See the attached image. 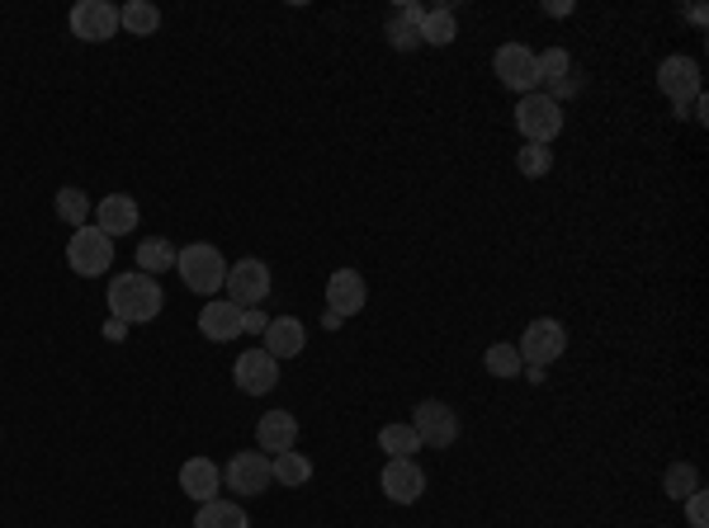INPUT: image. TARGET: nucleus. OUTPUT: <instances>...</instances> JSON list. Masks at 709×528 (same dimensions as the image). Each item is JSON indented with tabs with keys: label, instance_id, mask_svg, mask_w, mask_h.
<instances>
[{
	"label": "nucleus",
	"instance_id": "nucleus-1",
	"mask_svg": "<svg viewBox=\"0 0 709 528\" xmlns=\"http://www.w3.org/2000/svg\"><path fill=\"white\" fill-rule=\"evenodd\" d=\"M162 307H166L162 283H156L152 274H142V269H133V274H114V283H109V312H114V322H123V326L156 322Z\"/></svg>",
	"mask_w": 709,
	"mask_h": 528
},
{
	"label": "nucleus",
	"instance_id": "nucleus-2",
	"mask_svg": "<svg viewBox=\"0 0 709 528\" xmlns=\"http://www.w3.org/2000/svg\"><path fill=\"white\" fill-rule=\"evenodd\" d=\"M176 269H180L189 293H218V288L228 283V260L209 241H195V246L176 250Z\"/></svg>",
	"mask_w": 709,
	"mask_h": 528
},
{
	"label": "nucleus",
	"instance_id": "nucleus-3",
	"mask_svg": "<svg viewBox=\"0 0 709 528\" xmlns=\"http://www.w3.org/2000/svg\"><path fill=\"white\" fill-rule=\"evenodd\" d=\"M516 127H520V137H525V142H534V147H549V142L563 133V109H558V100H549V94H520Z\"/></svg>",
	"mask_w": 709,
	"mask_h": 528
},
{
	"label": "nucleus",
	"instance_id": "nucleus-4",
	"mask_svg": "<svg viewBox=\"0 0 709 528\" xmlns=\"http://www.w3.org/2000/svg\"><path fill=\"white\" fill-rule=\"evenodd\" d=\"M67 265H71L81 279H100L104 269L114 265V241H109L100 227H76L71 246H67Z\"/></svg>",
	"mask_w": 709,
	"mask_h": 528
},
{
	"label": "nucleus",
	"instance_id": "nucleus-5",
	"mask_svg": "<svg viewBox=\"0 0 709 528\" xmlns=\"http://www.w3.org/2000/svg\"><path fill=\"white\" fill-rule=\"evenodd\" d=\"M520 359H525L530 368H544L567 355V330L554 322V316H540V322H530L525 335H520Z\"/></svg>",
	"mask_w": 709,
	"mask_h": 528
},
{
	"label": "nucleus",
	"instance_id": "nucleus-6",
	"mask_svg": "<svg viewBox=\"0 0 709 528\" xmlns=\"http://www.w3.org/2000/svg\"><path fill=\"white\" fill-rule=\"evenodd\" d=\"M657 90L676 104V114H686L690 100L700 94V61L696 57H667L657 67Z\"/></svg>",
	"mask_w": 709,
	"mask_h": 528
},
{
	"label": "nucleus",
	"instance_id": "nucleus-7",
	"mask_svg": "<svg viewBox=\"0 0 709 528\" xmlns=\"http://www.w3.org/2000/svg\"><path fill=\"white\" fill-rule=\"evenodd\" d=\"M228 297L236 302V307H256V302L270 297V265L256 260V255H246V260H236L228 269Z\"/></svg>",
	"mask_w": 709,
	"mask_h": 528
},
{
	"label": "nucleus",
	"instance_id": "nucleus-8",
	"mask_svg": "<svg viewBox=\"0 0 709 528\" xmlns=\"http://www.w3.org/2000/svg\"><path fill=\"white\" fill-rule=\"evenodd\" d=\"M497 76H501V86L516 90V94H534V86H540V61H534V53L525 43H507V47H497Z\"/></svg>",
	"mask_w": 709,
	"mask_h": 528
},
{
	"label": "nucleus",
	"instance_id": "nucleus-9",
	"mask_svg": "<svg viewBox=\"0 0 709 528\" xmlns=\"http://www.w3.org/2000/svg\"><path fill=\"white\" fill-rule=\"evenodd\" d=\"M417 420L412 429L421 435V443H431V448H450L454 439H459V411L445 406V402H417Z\"/></svg>",
	"mask_w": 709,
	"mask_h": 528
},
{
	"label": "nucleus",
	"instance_id": "nucleus-10",
	"mask_svg": "<svg viewBox=\"0 0 709 528\" xmlns=\"http://www.w3.org/2000/svg\"><path fill=\"white\" fill-rule=\"evenodd\" d=\"M71 34L81 43H109L119 34V10L109 0H81L71 10Z\"/></svg>",
	"mask_w": 709,
	"mask_h": 528
},
{
	"label": "nucleus",
	"instance_id": "nucleus-11",
	"mask_svg": "<svg viewBox=\"0 0 709 528\" xmlns=\"http://www.w3.org/2000/svg\"><path fill=\"white\" fill-rule=\"evenodd\" d=\"M365 302H369V288H365V279H359L355 269H336V274L326 279V316L331 322L355 316Z\"/></svg>",
	"mask_w": 709,
	"mask_h": 528
},
{
	"label": "nucleus",
	"instance_id": "nucleus-12",
	"mask_svg": "<svg viewBox=\"0 0 709 528\" xmlns=\"http://www.w3.org/2000/svg\"><path fill=\"white\" fill-rule=\"evenodd\" d=\"M378 486H384V495L392 505H417L425 495V472L417 468L412 458H388L384 476H378Z\"/></svg>",
	"mask_w": 709,
	"mask_h": 528
},
{
	"label": "nucleus",
	"instance_id": "nucleus-13",
	"mask_svg": "<svg viewBox=\"0 0 709 528\" xmlns=\"http://www.w3.org/2000/svg\"><path fill=\"white\" fill-rule=\"evenodd\" d=\"M232 378H236V387H242L246 396H265V392L279 387V359H270L265 349H246V355L236 359Z\"/></svg>",
	"mask_w": 709,
	"mask_h": 528
},
{
	"label": "nucleus",
	"instance_id": "nucleus-14",
	"mask_svg": "<svg viewBox=\"0 0 709 528\" xmlns=\"http://www.w3.org/2000/svg\"><path fill=\"white\" fill-rule=\"evenodd\" d=\"M228 486L242 491V495H265V486H275L270 458H265V453H232V462H228Z\"/></svg>",
	"mask_w": 709,
	"mask_h": 528
},
{
	"label": "nucleus",
	"instance_id": "nucleus-15",
	"mask_svg": "<svg viewBox=\"0 0 709 528\" xmlns=\"http://www.w3.org/2000/svg\"><path fill=\"white\" fill-rule=\"evenodd\" d=\"M242 316H246V307H236L232 297L209 302V307L199 312V330H203V340H213V345L236 340V335H242Z\"/></svg>",
	"mask_w": 709,
	"mask_h": 528
},
{
	"label": "nucleus",
	"instance_id": "nucleus-16",
	"mask_svg": "<svg viewBox=\"0 0 709 528\" xmlns=\"http://www.w3.org/2000/svg\"><path fill=\"white\" fill-rule=\"evenodd\" d=\"M218 486H223V472H218L213 458H189L180 468V491L189 495V501L209 505V501H218Z\"/></svg>",
	"mask_w": 709,
	"mask_h": 528
},
{
	"label": "nucleus",
	"instance_id": "nucleus-17",
	"mask_svg": "<svg viewBox=\"0 0 709 528\" xmlns=\"http://www.w3.org/2000/svg\"><path fill=\"white\" fill-rule=\"evenodd\" d=\"M303 345H308V330L298 316H275L265 326V355L270 359H293V355H303Z\"/></svg>",
	"mask_w": 709,
	"mask_h": 528
},
{
	"label": "nucleus",
	"instance_id": "nucleus-18",
	"mask_svg": "<svg viewBox=\"0 0 709 528\" xmlns=\"http://www.w3.org/2000/svg\"><path fill=\"white\" fill-rule=\"evenodd\" d=\"M95 227H100L109 241H114V236H129V232L137 227V203H133L129 194H109V199H100V207H95Z\"/></svg>",
	"mask_w": 709,
	"mask_h": 528
},
{
	"label": "nucleus",
	"instance_id": "nucleus-19",
	"mask_svg": "<svg viewBox=\"0 0 709 528\" xmlns=\"http://www.w3.org/2000/svg\"><path fill=\"white\" fill-rule=\"evenodd\" d=\"M256 443H261V453H289V448L298 443V420L289 411H270V415H261V425H256Z\"/></svg>",
	"mask_w": 709,
	"mask_h": 528
},
{
	"label": "nucleus",
	"instance_id": "nucleus-20",
	"mask_svg": "<svg viewBox=\"0 0 709 528\" xmlns=\"http://www.w3.org/2000/svg\"><path fill=\"white\" fill-rule=\"evenodd\" d=\"M534 61H540V86L549 81L554 86V94L549 100H558V94H567V76H573V57H567V47H549V53H534Z\"/></svg>",
	"mask_w": 709,
	"mask_h": 528
},
{
	"label": "nucleus",
	"instance_id": "nucleus-21",
	"mask_svg": "<svg viewBox=\"0 0 709 528\" xmlns=\"http://www.w3.org/2000/svg\"><path fill=\"white\" fill-rule=\"evenodd\" d=\"M459 38V20H454V10L450 5H440V10H425V20H421V43H431V47H445Z\"/></svg>",
	"mask_w": 709,
	"mask_h": 528
},
{
	"label": "nucleus",
	"instance_id": "nucleus-22",
	"mask_svg": "<svg viewBox=\"0 0 709 528\" xmlns=\"http://www.w3.org/2000/svg\"><path fill=\"white\" fill-rule=\"evenodd\" d=\"M119 29H129V34H156L162 29V10L152 5V0H129V5L119 10Z\"/></svg>",
	"mask_w": 709,
	"mask_h": 528
},
{
	"label": "nucleus",
	"instance_id": "nucleus-23",
	"mask_svg": "<svg viewBox=\"0 0 709 528\" xmlns=\"http://www.w3.org/2000/svg\"><path fill=\"white\" fill-rule=\"evenodd\" d=\"M137 269L142 274H166V269H176V246L162 241V236H152V241H142L137 246Z\"/></svg>",
	"mask_w": 709,
	"mask_h": 528
},
{
	"label": "nucleus",
	"instance_id": "nucleus-24",
	"mask_svg": "<svg viewBox=\"0 0 709 528\" xmlns=\"http://www.w3.org/2000/svg\"><path fill=\"white\" fill-rule=\"evenodd\" d=\"M421 20H425L421 5H402L398 14H392V20H388V38H392V47H412V43H421Z\"/></svg>",
	"mask_w": 709,
	"mask_h": 528
},
{
	"label": "nucleus",
	"instance_id": "nucleus-25",
	"mask_svg": "<svg viewBox=\"0 0 709 528\" xmlns=\"http://www.w3.org/2000/svg\"><path fill=\"white\" fill-rule=\"evenodd\" d=\"M270 472H275V482L279 486H303V482H312V462L303 458V453H275L270 458Z\"/></svg>",
	"mask_w": 709,
	"mask_h": 528
},
{
	"label": "nucleus",
	"instance_id": "nucleus-26",
	"mask_svg": "<svg viewBox=\"0 0 709 528\" xmlns=\"http://www.w3.org/2000/svg\"><path fill=\"white\" fill-rule=\"evenodd\" d=\"M195 528H246V509L228 501H209V505H199Z\"/></svg>",
	"mask_w": 709,
	"mask_h": 528
},
{
	"label": "nucleus",
	"instance_id": "nucleus-27",
	"mask_svg": "<svg viewBox=\"0 0 709 528\" xmlns=\"http://www.w3.org/2000/svg\"><path fill=\"white\" fill-rule=\"evenodd\" d=\"M378 448H384L388 458H412L421 448V435L412 425H384V429H378Z\"/></svg>",
	"mask_w": 709,
	"mask_h": 528
},
{
	"label": "nucleus",
	"instance_id": "nucleus-28",
	"mask_svg": "<svg viewBox=\"0 0 709 528\" xmlns=\"http://www.w3.org/2000/svg\"><path fill=\"white\" fill-rule=\"evenodd\" d=\"M662 491H667L672 501H686V495L700 491V472L690 468V462H672L667 476H662Z\"/></svg>",
	"mask_w": 709,
	"mask_h": 528
},
{
	"label": "nucleus",
	"instance_id": "nucleus-29",
	"mask_svg": "<svg viewBox=\"0 0 709 528\" xmlns=\"http://www.w3.org/2000/svg\"><path fill=\"white\" fill-rule=\"evenodd\" d=\"M483 363H487V373L492 378H520V368H525V359H520L516 345H492L483 355Z\"/></svg>",
	"mask_w": 709,
	"mask_h": 528
},
{
	"label": "nucleus",
	"instance_id": "nucleus-30",
	"mask_svg": "<svg viewBox=\"0 0 709 528\" xmlns=\"http://www.w3.org/2000/svg\"><path fill=\"white\" fill-rule=\"evenodd\" d=\"M86 213H90V199L81 194V189L76 184L57 189V217L67 222V227H86Z\"/></svg>",
	"mask_w": 709,
	"mask_h": 528
},
{
	"label": "nucleus",
	"instance_id": "nucleus-31",
	"mask_svg": "<svg viewBox=\"0 0 709 528\" xmlns=\"http://www.w3.org/2000/svg\"><path fill=\"white\" fill-rule=\"evenodd\" d=\"M516 170H520V175H530V180H540V175L554 170V151H549V147H534V142H525V147L516 151Z\"/></svg>",
	"mask_w": 709,
	"mask_h": 528
},
{
	"label": "nucleus",
	"instance_id": "nucleus-32",
	"mask_svg": "<svg viewBox=\"0 0 709 528\" xmlns=\"http://www.w3.org/2000/svg\"><path fill=\"white\" fill-rule=\"evenodd\" d=\"M686 519H690V528H709V501H705V491L686 495Z\"/></svg>",
	"mask_w": 709,
	"mask_h": 528
},
{
	"label": "nucleus",
	"instance_id": "nucleus-33",
	"mask_svg": "<svg viewBox=\"0 0 709 528\" xmlns=\"http://www.w3.org/2000/svg\"><path fill=\"white\" fill-rule=\"evenodd\" d=\"M265 326H270V322H265L261 312H246L242 316V330H251V335H265Z\"/></svg>",
	"mask_w": 709,
	"mask_h": 528
}]
</instances>
